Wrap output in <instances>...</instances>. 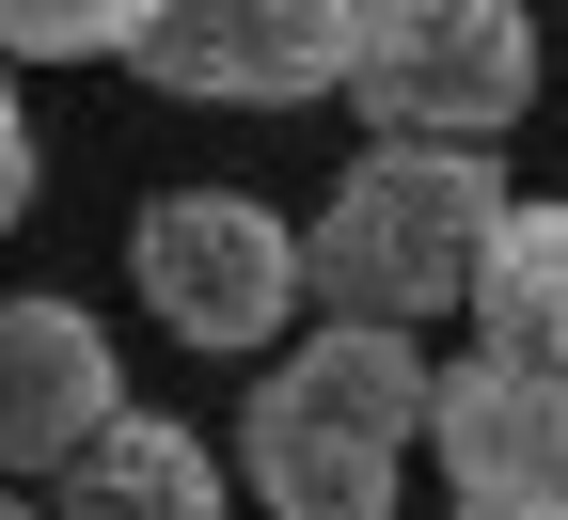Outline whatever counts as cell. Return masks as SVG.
Segmentation results:
<instances>
[{
	"mask_svg": "<svg viewBox=\"0 0 568 520\" xmlns=\"http://www.w3.org/2000/svg\"><path fill=\"white\" fill-rule=\"evenodd\" d=\"M426 441H443L458 520H568V379H521V363L474 347L426 395Z\"/></svg>",
	"mask_w": 568,
	"mask_h": 520,
	"instance_id": "6",
	"label": "cell"
},
{
	"mask_svg": "<svg viewBox=\"0 0 568 520\" xmlns=\"http://www.w3.org/2000/svg\"><path fill=\"white\" fill-rule=\"evenodd\" d=\"M126 426V363L80 300H0V473H48L95 458V441Z\"/></svg>",
	"mask_w": 568,
	"mask_h": 520,
	"instance_id": "7",
	"label": "cell"
},
{
	"mask_svg": "<svg viewBox=\"0 0 568 520\" xmlns=\"http://www.w3.org/2000/svg\"><path fill=\"white\" fill-rule=\"evenodd\" d=\"M347 111L379 142H506L537 111V17L521 0H364L347 48Z\"/></svg>",
	"mask_w": 568,
	"mask_h": 520,
	"instance_id": "3",
	"label": "cell"
},
{
	"mask_svg": "<svg viewBox=\"0 0 568 520\" xmlns=\"http://www.w3.org/2000/svg\"><path fill=\"white\" fill-rule=\"evenodd\" d=\"M159 0H0V63H142Z\"/></svg>",
	"mask_w": 568,
	"mask_h": 520,
	"instance_id": "10",
	"label": "cell"
},
{
	"mask_svg": "<svg viewBox=\"0 0 568 520\" xmlns=\"http://www.w3.org/2000/svg\"><path fill=\"white\" fill-rule=\"evenodd\" d=\"M32 205V111H17V63H0V221Z\"/></svg>",
	"mask_w": 568,
	"mask_h": 520,
	"instance_id": "11",
	"label": "cell"
},
{
	"mask_svg": "<svg viewBox=\"0 0 568 520\" xmlns=\"http://www.w3.org/2000/svg\"><path fill=\"white\" fill-rule=\"evenodd\" d=\"M0 520H48V504H0Z\"/></svg>",
	"mask_w": 568,
	"mask_h": 520,
	"instance_id": "12",
	"label": "cell"
},
{
	"mask_svg": "<svg viewBox=\"0 0 568 520\" xmlns=\"http://www.w3.org/2000/svg\"><path fill=\"white\" fill-rule=\"evenodd\" d=\"M506 205H521L506 159H474V142H364L301 237V284H316V316L426 347V316H474V268L506 237Z\"/></svg>",
	"mask_w": 568,
	"mask_h": 520,
	"instance_id": "1",
	"label": "cell"
},
{
	"mask_svg": "<svg viewBox=\"0 0 568 520\" xmlns=\"http://www.w3.org/2000/svg\"><path fill=\"white\" fill-rule=\"evenodd\" d=\"M222 504H237V473L205 458L174 410H126L95 458H63V504L48 520H222Z\"/></svg>",
	"mask_w": 568,
	"mask_h": 520,
	"instance_id": "8",
	"label": "cell"
},
{
	"mask_svg": "<svg viewBox=\"0 0 568 520\" xmlns=\"http://www.w3.org/2000/svg\"><path fill=\"white\" fill-rule=\"evenodd\" d=\"M347 48H364V0H159L142 80L174 111H301L347 95Z\"/></svg>",
	"mask_w": 568,
	"mask_h": 520,
	"instance_id": "5",
	"label": "cell"
},
{
	"mask_svg": "<svg viewBox=\"0 0 568 520\" xmlns=\"http://www.w3.org/2000/svg\"><path fill=\"white\" fill-rule=\"evenodd\" d=\"M126 284H142V316L174 347H222V363L284 347V316L316 300L301 284V221L253 205V190H159L126 221Z\"/></svg>",
	"mask_w": 568,
	"mask_h": 520,
	"instance_id": "4",
	"label": "cell"
},
{
	"mask_svg": "<svg viewBox=\"0 0 568 520\" xmlns=\"http://www.w3.org/2000/svg\"><path fill=\"white\" fill-rule=\"evenodd\" d=\"M474 347L521 379H568V205H506V237L474 268Z\"/></svg>",
	"mask_w": 568,
	"mask_h": 520,
	"instance_id": "9",
	"label": "cell"
},
{
	"mask_svg": "<svg viewBox=\"0 0 568 520\" xmlns=\"http://www.w3.org/2000/svg\"><path fill=\"white\" fill-rule=\"evenodd\" d=\"M426 347L410 332H316V347H284L253 410H237V489L268 520H395V473H410V441H426Z\"/></svg>",
	"mask_w": 568,
	"mask_h": 520,
	"instance_id": "2",
	"label": "cell"
}]
</instances>
